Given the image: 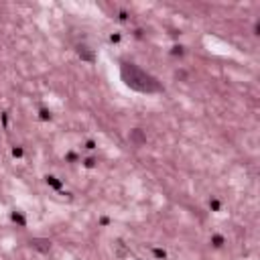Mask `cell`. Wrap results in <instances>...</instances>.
Here are the masks:
<instances>
[{
	"label": "cell",
	"mask_w": 260,
	"mask_h": 260,
	"mask_svg": "<svg viewBox=\"0 0 260 260\" xmlns=\"http://www.w3.org/2000/svg\"><path fill=\"white\" fill-rule=\"evenodd\" d=\"M120 75H122V81L134 91H140V93H158V91H162L160 81L156 77H152L150 73H146L144 69H140L132 61H122Z\"/></svg>",
	"instance_id": "6da1fadb"
},
{
	"label": "cell",
	"mask_w": 260,
	"mask_h": 260,
	"mask_svg": "<svg viewBox=\"0 0 260 260\" xmlns=\"http://www.w3.org/2000/svg\"><path fill=\"white\" fill-rule=\"evenodd\" d=\"M130 140H132L136 146H140V144L144 142V136H142L140 130H132V132H130Z\"/></svg>",
	"instance_id": "7a4b0ae2"
}]
</instances>
